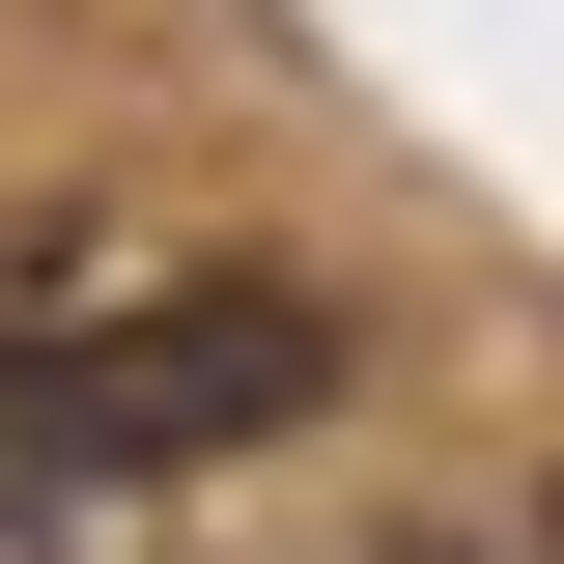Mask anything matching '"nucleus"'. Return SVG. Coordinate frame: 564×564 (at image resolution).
I'll return each mask as SVG.
<instances>
[{
    "label": "nucleus",
    "instance_id": "1",
    "mask_svg": "<svg viewBox=\"0 0 564 564\" xmlns=\"http://www.w3.org/2000/svg\"><path fill=\"white\" fill-rule=\"evenodd\" d=\"M339 395V311L311 282H170V311H85V339L0 367V508L57 480H170V452H254V423Z\"/></svg>",
    "mask_w": 564,
    "mask_h": 564
}]
</instances>
